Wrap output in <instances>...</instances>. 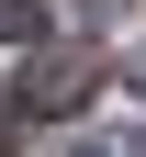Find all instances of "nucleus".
Instances as JSON below:
<instances>
[{
  "instance_id": "obj_1",
  "label": "nucleus",
  "mask_w": 146,
  "mask_h": 157,
  "mask_svg": "<svg viewBox=\"0 0 146 157\" xmlns=\"http://www.w3.org/2000/svg\"><path fill=\"white\" fill-rule=\"evenodd\" d=\"M90 90H101L90 56H34V45H23V78H11V101H23V112H79Z\"/></svg>"
},
{
  "instance_id": "obj_2",
  "label": "nucleus",
  "mask_w": 146,
  "mask_h": 157,
  "mask_svg": "<svg viewBox=\"0 0 146 157\" xmlns=\"http://www.w3.org/2000/svg\"><path fill=\"white\" fill-rule=\"evenodd\" d=\"M34 34H45V11L34 0H0V45H34Z\"/></svg>"
},
{
  "instance_id": "obj_3",
  "label": "nucleus",
  "mask_w": 146,
  "mask_h": 157,
  "mask_svg": "<svg viewBox=\"0 0 146 157\" xmlns=\"http://www.w3.org/2000/svg\"><path fill=\"white\" fill-rule=\"evenodd\" d=\"M56 157H146V146H135V135H68Z\"/></svg>"
},
{
  "instance_id": "obj_4",
  "label": "nucleus",
  "mask_w": 146,
  "mask_h": 157,
  "mask_svg": "<svg viewBox=\"0 0 146 157\" xmlns=\"http://www.w3.org/2000/svg\"><path fill=\"white\" fill-rule=\"evenodd\" d=\"M124 78H135V90H146V45H135V67H124Z\"/></svg>"
},
{
  "instance_id": "obj_5",
  "label": "nucleus",
  "mask_w": 146,
  "mask_h": 157,
  "mask_svg": "<svg viewBox=\"0 0 146 157\" xmlns=\"http://www.w3.org/2000/svg\"><path fill=\"white\" fill-rule=\"evenodd\" d=\"M0 157H11V112H0Z\"/></svg>"
}]
</instances>
